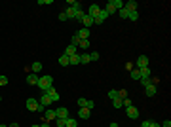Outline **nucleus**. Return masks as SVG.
I'll return each mask as SVG.
<instances>
[{
    "label": "nucleus",
    "mask_w": 171,
    "mask_h": 127,
    "mask_svg": "<svg viewBox=\"0 0 171 127\" xmlns=\"http://www.w3.org/2000/svg\"><path fill=\"white\" fill-rule=\"evenodd\" d=\"M107 97H108V99H110V101L118 99V89H110V91H108V93H107Z\"/></svg>",
    "instance_id": "bb28decb"
},
{
    "label": "nucleus",
    "mask_w": 171,
    "mask_h": 127,
    "mask_svg": "<svg viewBox=\"0 0 171 127\" xmlns=\"http://www.w3.org/2000/svg\"><path fill=\"white\" fill-rule=\"evenodd\" d=\"M126 95H127L126 89H118V97H120V99H126Z\"/></svg>",
    "instance_id": "58836bf2"
},
{
    "label": "nucleus",
    "mask_w": 171,
    "mask_h": 127,
    "mask_svg": "<svg viewBox=\"0 0 171 127\" xmlns=\"http://www.w3.org/2000/svg\"><path fill=\"white\" fill-rule=\"evenodd\" d=\"M84 12H82V10H78V12H76V14H74V21H82V17H84Z\"/></svg>",
    "instance_id": "72a5a7b5"
},
{
    "label": "nucleus",
    "mask_w": 171,
    "mask_h": 127,
    "mask_svg": "<svg viewBox=\"0 0 171 127\" xmlns=\"http://www.w3.org/2000/svg\"><path fill=\"white\" fill-rule=\"evenodd\" d=\"M42 70V63L40 61H34V63L31 65V72H34V74H38Z\"/></svg>",
    "instance_id": "6ab92c4d"
},
{
    "label": "nucleus",
    "mask_w": 171,
    "mask_h": 127,
    "mask_svg": "<svg viewBox=\"0 0 171 127\" xmlns=\"http://www.w3.org/2000/svg\"><path fill=\"white\" fill-rule=\"evenodd\" d=\"M91 25H93V19H91L90 15H84V17H82V29H90Z\"/></svg>",
    "instance_id": "9d476101"
},
{
    "label": "nucleus",
    "mask_w": 171,
    "mask_h": 127,
    "mask_svg": "<svg viewBox=\"0 0 171 127\" xmlns=\"http://www.w3.org/2000/svg\"><path fill=\"white\" fill-rule=\"evenodd\" d=\"M126 114H127V118H129V120H137L141 112L135 108V106H127V108H126Z\"/></svg>",
    "instance_id": "f03ea898"
},
{
    "label": "nucleus",
    "mask_w": 171,
    "mask_h": 127,
    "mask_svg": "<svg viewBox=\"0 0 171 127\" xmlns=\"http://www.w3.org/2000/svg\"><path fill=\"white\" fill-rule=\"evenodd\" d=\"M108 127H120V125H118L116 122H112V123H110V125H108Z\"/></svg>",
    "instance_id": "de8ad7c7"
},
{
    "label": "nucleus",
    "mask_w": 171,
    "mask_h": 127,
    "mask_svg": "<svg viewBox=\"0 0 171 127\" xmlns=\"http://www.w3.org/2000/svg\"><path fill=\"white\" fill-rule=\"evenodd\" d=\"M108 4L112 6V8L116 10V12H118V10H122V8H124V2H122V0H108Z\"/></svg>",
    "instance_id": "f3484780"
},
{
    "label": "nucleus",
    "mask_w": 171,
    "mask_h": 127,
    "mask_svg": "<svg viewBox=\"0 0 171 127\" xmlns=\"http://www.w3.org/2000/svg\"><path fill=\"white\" fill-rule=\"evenodd\" d=\"M8 127H19V125H17V123H15V122H14V123H10V125H8Z\"/></svg>",
    "instance_id": "09e8293b"
},
{
    "label": "nucleus",
    "mask_w": 171,
    "mask_h": 127,
    "mask_svg": "<svg viewBox=\"0 0 171 127\" xmlns=\"http://www.w3.org/2000/svg\"><path fill=\"white\" fill-rule=\"evenodd\" d=\"M0 101H2V97H0Z\"/></svg>",
    "instance_id": "603ef678"
},
{
    "label": "nucleus",
    "mask_w": 171,
    "mask_h": 127,
    "mask_svg": "<svg viewBox=\"0 0 171 127\" xmlns=\"http://www.w3.org/2000/svg\"><path fill=\"white\" fill-rule=\"evenodd\" d=\"M59 21H68L67 15H65V12H61V14H59Z\"/></svg>",
    "instance_id": "a19ab883"
},
{
    "label": "nucleus",
    "mask_w": 171,
    "mask_h": 127,
    "mask_svg": "<svg viewBox=\"0 0 171 127\" xmlns=\"http://www.w3.org/2000/svg\"><path fill=\"white\" fill-rule=\"evenodd\" d=\"M27 84H29V86H36V84H38V74L29 72V76H27Z\"/></svg>",
    "instance_id": "1a4fd4ad"
},
{
    "label": "nucleus",
    "mask_w": 171,
    "mask_h": 127,
    "mask_svg": "<svg viewBox=\"0 0 171 127\" xmlns=\"http://www.w3.org/2000/svg\"><path fill=\"white\" fill-rule=\"evenodd\" d=\"M122 103H124V108H127V106H133V101H131V99H127V97H126L124 101H122Z\"/></svg>",
    "instance_id": "e433bc0d"
},
{
    "label": "nucleus",
    "mask_w": 171,
    "mask_h": 127,
    "mask_svg": "<svg viewBox=\"0 0 171 127\" xmlns=\"http://www.w3.org/2000/svg\"><path fill=\"white\" fill-rule=\"evenodd\" d=\"M122 101H124V99H120V97H118V99H114V101H112V106H114V108H122V106H124V103H122Z\"/></svg>",
    "instance_id": "c85d7f7f"
},
{
    "label": "nucleus",
    "mask_w": 171,
    "mask_h": 127,
    "mask_svg": "<svg viewBox=\"0 0 171 127\" xmlns=\"http://www.w3.org/2000/svg\"><path fill=\"white\" fill-rule=\"evenodd\" d=\"M99 10H101V8H99V4H91L90 8H88V14H86V15H90V17L93 19L95 15L99 14Z\"/></svg>",
    "instance_id": "0eeeda50"
},
{
    "label": "nucleus",
    "mask_w": 171,
    "mask_h": 127,
    "mask_svg": "<svg viewBox=\"0 0 171 127\" xmlns=\"http://www.w3.org/2000/svg\"><path fill=\"white\" fill-rule=\"evenodd\" d=\"M65 55L70 57V55H76V46H68L67 50H65Z\"/></svg>",
    "instance_id": "b1692460"
},
{
    "label": "nucleus",
    "mask_w": 171,
    "mask_h": 127,
    "mask_svg": "<svg viewBox=\"0 0 171 127\" xmlns=\"http://www.w3.org/2000/svg\"><path fill=\"white\" fill-rule=\"evenodd\" d=\"M78 44H80V38H78L76 34H74V36L70 38V46H76V48H78Z\"/></svg>",
    "instance_id": "f704fd0d"
},
{
    "label": "nucleus",
    "mask_w": 171,
    "mask_h": 127,
    "mask_svg": "<svg viewBox=\"0 0 171 127\" xmlns=\"http://www.w3.org/2000/svg\"><path fill=\"white\" fill-rule=\"evenodd\" d=\"M65 120H67V118H65ZM65 120L63 118H55V125H57V127H65Z\"/></svg>",
    "instance_id": "c9c22d12"
},
{
    "label": "nucleus",
    "mask_w": 171,
    "mask_h": 127,
    "mask_svg": "<svg viewBox=\"0 0 171 127\" xmlns=\"http://www.w3.org/2000/svg\"><path fill=\"white\" fill-rule=\"evenodd\" d=\"M101 55L97 53V51H90V61H99Z\"/></svg>",
    "instance_id": "2f4dec72"
},
{
    "label": "nucleus",
    "mask_w": 171,
    "mask_h": 127,
    "mask_svg": "<svg viewBox=\"0 0 171 127\" xmlns=\"http://www.w3.org/2000/svg\"><path fill=\"white\" fill-rule=\"evenodd\" d=\"M78 10H74V8H70V6H68L67 10H65V15H67V19L68 21H74V14H76Z\"/></svg>",
    "instance_id": "4468645a"
},
{
    "label": "nucleus",
    "mask_w": 171,
    "mask_h": 127,
    "mask_svg": "<svg viewBox=\"0 0 171 127\" xmlns=\"http://www.w3.org/2000/svg\"><path fill=\"white\" fill-rule=\"evenodd\" d=\"M76 65H80V55H70L68 57V67H76Z\"/></svg>",
    "instance_id": "ddd939ff"
},
{
    "label": "nucleus",
    "mask_w": 171,
    "mask_h": 127,
    "mask_svg": "<svg viewBox=\"0 0 171 127\" xmlns=\"http://www.w3.org/2000/svg\"><path fill=\"white\" fill-rule=\"evenodd\" d=\"M139 72H141V78H152V70H150V67L139 68Z\"/></svg>",
    "instance_id": "dca6fc26"
},
{
    "label": "nucleus",
    "mask_w": 171,
    "mask_h": 127,
    "mask_svg": "<svg viewBox=\"0 0 171 127\" xmlns=\"http://www.w3.org/2000/svg\"><path fill=\"white\" fill-rule=\"evenodd\" d=\"M127 19H129V21H137V19H139V14H137V12H129Z\"/></svg>",
    "instance_id": "7c9ffc66"
},
{
    "label": "nucleus",
    "mask_w": 171,
    "mask_h": 127,
    "mask_svg": "<svg viewBox=\"0 0 171 127\" xmlns=\"http://www.w3.org/2000/svg\"><path fill=\"white\" fill-rule=\"evenodd\" d=\"M46 93H48V95H50L51 103H53V101H59V99H61V97H59V93H57V91H55V87H50V89L46 91Z\"/></svg>",
    "instance_id": "f8f14e48"
},
{
    "label": "nucleus",
    "mask_w": 171,
    "mask_h": 127,
    "mask_svg": "<svg viewBox=\"0 0 171 127\" xmlns=\"http://www.w3.org/2000/svg\"><path fill=\"white\" fill-rule=\"evenodd\" d=\"M160 125H162V127H171V122H169V120H166V122L160 123Z\"/></svg>",
    "instance_id": "37998d69"
},
{
    "label": "nucleus",
    "mask_w": 171,
    "mask_h": 127,
    "mask_svg": "<svg viewBox=\"0 0 171 127\" xmlns=\"http://www.w3.org/2000/svg\"><path fill=\"white\" fill-rule=\"evenodd\" d=\"M76 36L80 38V40H90L91 32H90V29H80V31H76Z\"/></svg>",
    "instance_id": "20e7f679"
},
{
    "label": "nucleus",
    "mask_w": 171,
    "mask_h": 127,
    "mask_svg": "<svg viewBox=\"0 0 171 127\" xmlns=\"http://www.w3.org/2000/svg\"><path fill=\"white\" fill-rule=\"evenodd\" d=\"M59 65H61V67H68V57H67L65 53L59 57Z\"/></svg>",
    "instance_id": "a878e982"
},
{
    "label": "nucleus",
    "mask_w": 171,
    "mask_h": 127,
    "mask_svg": "<svg viewBox=\"0 0 171 127\" xmlns=\"http://www.w3.org/2000/svg\"><path fill=\"white\" fill-rule=\"evenodd\" d=\"M118 15H120L122 19H127V15H129V12H127L126 8H122V10H118Z\"/></svg>",
    "instance_id": "c756f323"
},
{
    "label": "nucleus",
    "mask_w": 171,
    "mask_h": 127,
    "mask_svg": "<svg viewBox=\"0 0 171 127\" xmlns=\"http://www.w3.org/2000/svg\"><path fill=\"white\" fill-rule=\"evenodd\" d=\"M129 76L133 78V80H137V82H139V80H141V72H139V68H133V70H129Z\"/></svg>",
    "instance_id": "4be33fe9"
},
{
    "label": "nucleus",
    "mask_w": 171,
    "mask_h": 127,
    "mask_svg": "<svg viewBox=\"0 0 171 127\" xmlns=\"http://www.w3.org/2000/svg\"><path fill=\"white\" fill-rule=\"evenodd\" d=\"M31 127H40V125H31Z\"/></svg>",
    "instance_id": "3c124183"
},
{
    "label": "nucleus",
    "mask_w": 171,
    "mask_h": 127,
    "mask_svg": "<svg viewBox=\"0 0 171 127\" xmlns=\"http://www.w3.org/2000/svg\"><path fill=\"white\" fill-rule=\"evenodd\" d=\"M36 112H46V106H42V105H38V108H36Z\"/></svg>",
    "instance_id": "c03bdc74"
},
{
    "label": "nucleus",
    "mask_w": 171,
    "mask_h": 127,
    "mask_svg": "<svg viewBox=\"0 0 171 127\" xmlns=\"http://www.w3.org/2000/svg\"><path fill=\"white\" fill-rule=\"evenodd\" d=\"M124 8H126L127 12H137V2H135V0H129V2L124 4Z\"/></svg>",
    "instance_id": "2eb2a0df"
},
{
    "label": "nucleus",
    "mask_w": 171,
    "mask_h": 127,
    "mask_svg": "<svg viewBox=\"0 0 171 127\" xmlns=\"http://www.w3.org/2000/svg\"><path fill=\"white\" fill-rule=\"evenodd\" d=\"M65 127H78V125H76V120L68 116V118L65 120Z\"/></svg>",
    "instance_id": "5701e85b"
},
{
    "label": "nucleus",
    "mask_w": 171,
    "mask_h": 127,
    "mask_svg": "<svg viewBox=\"0 0 171 127\" xmlns=\"http://www.w3.org/2000/svg\"><path fill=\"white\" fill-rule=\"evenodd\" d=\"M0 127H8V125H4V123H0Z\"/></svg>",
    "instance_id": "8fccbe9b"
},
{
    "label": "nucleus",
    "mask_w": 171,
    "mask_h": 127,
    "mask_svg": "<svg viewBox=\"0 0 171 127\" xmlns=\"http://www.w3.org/2000/svg\"><path fill=\"white\" fill-rule=\"evenodd\" d=\"M40 127H51V125H50V123H48V122H44V123H42Z\"/></svg>",
    "instance_id": "49530a36"
},
{
    "label": "nucleus",
    "mask_w": 171,
    "mask_h": 127,
    "mask_svg": "<svg viewBox=\"0 0 171 127\" xmlns=\"http://www.w3.org/2000/svg\"><path fill=\"white\" fill-rule=\"evenodd\" d=\"M25 106H27V110H29V112H34V110L38 108V101H36L34 97H31V99H27Z\"/></svg>",
    "instance_id": "7ed1b4c3"
},
{
    "label": "nucleus",
    "mask_w": 171,
    "mask_h": 127,
    "mask_svg": "<svg viewBox=\"0 0 171 127\" xmlns=\"http://www.w3.org/2000/svg\"><path fill=\"white\" fill-rule=\"evenodd\" d=\"M36 86H38V87H40V89L46 93L50 87H53V76H51V74H46V76L38 78V84H36Z\"/></svg>",
    "instance_id": "f257e3e1"
},
{
    "label": "nucleus",
    "mask_w": 171,
    "mask_h": 127,
    "mask_svg": "<svg viewBox=\"0 0 171 127\" xmlns=\"http://www.w3.org/2000/svg\"><path fill=\"white\" fill-rule=\"evenodd\" d=\"M78 106H80V108H86V106H88V99L80 97V99H78Z\"/></svg>",
    "instance_id": "473e14b6"
},
{
    "label": "nucleus",
    "mask_w": 171,
    "mask_h": 127,
    "mask_svg": "<svg viewBox=\"0 0 171 127\" xmlns=\"http://www.w3.org/2000/svg\"><path fill=\"white\" fill-rule=\"evenodd\" d=\"M51 103V99H50V95L48 93H44V95L40 97V101H38V105H42V106H48Z\"/></svg>",
    "instance_id": "a211bd4d"
},
{
    "label": "nucleus",
    "mask_w": 171,
    "mask_h": 127,
    "mask_svg": "<svg viewBox=\"0 0 171 127\" xmlns=\"http://www.w3.org/2000/svg\"><path fill=\"white\" fill-rule=\"evenodd\" d=\"M144 67H148V57L146 55H139L137 57V68H144Z\"/></svg>",
    "instance_id": "423d86ee"
},
{
    "label": "nucleus",
    "mask_w": 171,
    "mask_h": 127,
    "mask_svg": "<svg viewBox=\"0 0 171 127\" xmlns=\"http://www.w3.org/2000/svg\"><path fill=\"white\" fill-rule=\"evenodd\" d=\"M91 42L90 40H80V44H78V48H82V50H90Z\"/></svg>",
    "instance_id": "393cba45"
},
{
    "label": "nucleus",
    "mask_w": 171,
    "mask_h": 127,
    "mask_svg": "<svg viewBox=\"0 0 171 127\" xmlns=\"http://www.w3.org/2000/svg\"><path fill=\"white\" fill-rule=\"evenodd\" d=\"M139 82H141V84H143V86H144V87H148V86H154V84H152V78H141Z\"/></svg>",
    "instance_id": "cd10ccee"
},
{
    "label": "nucleus",
    "mask_w": 171,
    "mask_h": 127,
    "mask_svg": "<svg viewBox=\"0 0 171 127\" xmlns=\"http://www.w3.org/2000/svg\"><path fill=\"white\" fill-rule=\"evenodd\" d=\"M38 4H42V6L44 4H53V0H38Z\"/></svg>",
    "instance_id": "79ce46f5"
},
{
    "label": "nucleus",
    "mask_w": 171,
    "mask_h": 127,
    "mask_svg": "<svg viewBox=\"0 0 171 127\" xmlns=\"http://www.w3.org/2000/svg\"><path fill=\"white\" fill-rule=\"evenodd\" d=\"M88 63H91L90 53H88V51H86V53H80V65H88Z\"/></svg>",
    "instance_id": "412c9836"
},
{
    "label": "nucleus",
    "mask_w": 171,
    "mask_h": 127,
    "mask_svg": "<svg viewBox=\"0 0 171 127\" xmlns=\"http://www.w3.org/2000/svg\"><path fill=\"white\" fill-rule=\"evenodd\" d=\"M148 127H162V125H160L158 122H150V125H148Z\"/></svg>",
    "instance_id": "a18cd8bd"
},
{
    "label": "nucleus",
    "mask_w": 171,
    "mask_h": 127,
    "mask_svg": "<svg viewBox=\"0 0 171 127\" xmlns=\"http://www.w3.org/2000/svg\"><path fill=\"white\" fill-rule=\"evenodd\" d=\"M55 118H68V108H65V106H59V108H55Z\"/></svg>",
    "instance_id": "39448f33"
},
{
    "label": "nucleus",
    "mask_w": 171,
    "mask_h": 127,
    "mask_svg": "<svg viewBox=\"0 0 171 127\" xmlns=\"http://www.w3.org/2000/svg\"><path fill=\"white\" fill-rule=\"evenodd\" d=\"M44 120H46L48 123H50V122H55V110H46V112H44Z\"/></svg>",
    "instance_id": "9b49d317"
},
{
    "label": "nucleus",
    "mask_w": 171,
    "mask_h": 127,
    "mask_svg": "<svg viewBox=\"0 0 171 127\" xmlns=\"http://www.w3.org/2000/svg\"><path fill=\"white\" fill-rule=\"evenodd\" d=\"M90 116H91V110H88V108H80L78 110V118L80 120H90Z\"/></svg>",
    "instance_id": "6e6552de"
},
{
    "label": "nucleus",
    "mask_w": 171,
    "mask_h": 127,
    "mask_svg": "<svg viewBox=\"0 0 171 127\" xmlns=\"http://www.w3.org/2000/svg\"><path fill=\"white\" fill-rule=\"evenodd\" d=\"M144 93H146V97H154V95H156V86L144 87Z\"/></svg>",
    "instance_id": "aec40b11"
},
{
    "label": "nucleus",
    "mask_w": 171,
    "mask_h": 127,
    "mask_svg": "<svg viewBox=\"0 0 171 127\" xmlns=\"http://www.w3.org/2000/svg\"><path fill=\"white\" fill-rule=\"evenodd\" d=\"M0 86H8V76L0 74Z\"/></svg>",
    "instance_id": "4c0bfd02"
},
{
    "label": "nucleus",
    "mask_w": 171,
    "mask_h": 127,
    "mask_svg": "<svg viewBox=\"0 0 171 127\" xmlns=\"http://www.w3.org/2000/svg\"><path fill=\"white\" fill-rule=\"evenodd\" d=\"M133 68H135V65L131 63V61H129V63H126V70H133Z\"/></svg>",
    "instance_id": "ea45409f"
}]
</instances>
